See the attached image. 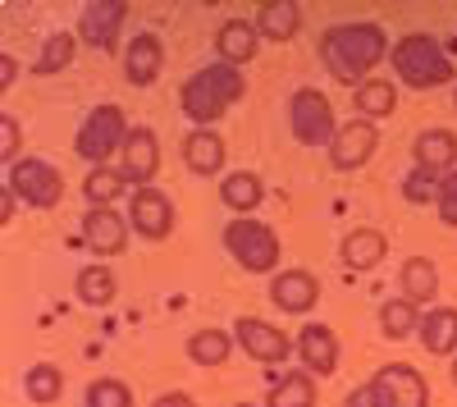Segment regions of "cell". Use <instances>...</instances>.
<instances>
[{"label":"cell","mask_w":457,"mask_h":407,"mask_svg":"<svg viewBox=\"0 0 457 407\" xmlns=\"http://www.w3.org/2000/svg\"><path fill=\"white\" fill-rule=\"evenodd\" d=\"M389 55V37L379 23H334L320 37V64L329 69V79L348 83L353 92L370 83V69Z\"/></svg>","instance_id":"6da1fadb"},{"label":"cell","mask_w":457,"mask_h":407,"mask_svg":"<svg viewBox=\"0 0 457 407\" xmlns=\"http://www.w3.org/2000/svg\"><path fill=\"white\" fill-rule=\"evenodd\" d=\"M243 92H247L243 69H234V64L220 60V64H202L193 79L179 87V105H183V115L193 120L197 129H211L228 105L243 101Z\"/></svg>","instance_id":"7a4b0ae2"},{"label":"cell","mask_w":457,"mask_h":407,"mask_svg":"<svg viewBox=\"0 0 457 407\" xmlns=\"http://www.w3.org/2000/svg\"><path fill=\"white\" fill-rule=\"evenodd\" d=\"M343 407H430V385L416 366L389 361L366 385H357Z\"/></svg>","instance_id":"3957f363"},{"label":"cell","mask_w":457,"mask_h":407,"mask_svg":"<svg viewBox=\"0 0 457 407\" xmlns=\"http://www.w3.org/2000/svg\"><path fill=\"white\" fill-rule=\"evenodd\" d=\"M224 252L247 270V275H279V234L256 215H234L224 225Z\"/></svg>","instance_id":"277c9868"},{"label":"cell","mask_w":457,"mask_h":407,"mask_svg":"<svg viewBox=\"0 0 457 407\" xmlns=\"http://www.w3.org/2000/svg\"><path fill=\"white\" fill-rule=\"evenodd\" d=\"M389 60H394V73L407 87H416V92H430L439 83H453V60L444 55V46L435 42L430 32H407L403 42H394Z\"/></svg>","instance_id":"5b68a950"},{"label":"cell","mask_w":457,"mask_h":407,"mask_svg":"<svg viewBox=\"0 0 457 407\" xmlns=\"http://www.w3.org/2000/svg\"><path fill=\"white\" fill-rule=\"evenodd\" d=\"M129 120H124V110L114 105V101H105V105H96L92 115L83 120V129H79V137H73V152H79L92 170L96 165H105L114 152H124V142H129Z\"/></svg>","instance_id":"8992f818"},{"label":"cell","mask_w":457,"mask_h":407,"mask_svg":"<svg viewBox=\"0 0 457 407\" xmlns=\"http://www.w3.org/2000/svg\"><path fill=\"white\" fill-rule=\"evenodd\" d=\"M288 129L302 146H329L338 137V120H334V101L316 87H297L288 96Z\"/></svg>","instance_id":"52a82bcc"},{"label":"cell","mask_w":457,"mask_h":407,"mask_svg":"<svg viewBox=\"0 0 457 407\" xmlns=\"http://www.w3.org/2000/svg\"><path fill=\"white\" fill-rule=\"evenodd\" d=\"M5 188L19 202H28L32 211H51L64 197V174L51 161H42V156H23L19 165L5 170Z\"/></svg>","instance_id":"ba28073f"},{"label":"cell","mask_w":457,"mask_h":407,"mask_svg":"<svg viewBox=\"0 0 457 407\" xmlns=\"http://www.w3.org/2000/svg\"><path fill=\"white\" fill-rule=\"evenodd\" d=\"M234 339H238V348H243L252 361H261V366H279V361H288V357L297 353V344L284 335L279 325L256 320V316H238V320H234Z\"/></svg>","instance_id":"9c48e42d"},{"label":"cell","mask_w":457,"mask_h":407,"mask_svg":"<svg viewBox=\"0 0 457 407\" xmlns=\"http://www.w3.org/2000/svg\"><path fill=\"white\" fill-rule=\"evenodd\" d=\"M129 225L146 243L170 238L174 234V202L161 188H133V197H129Z\"/></svg>","instance_id":"30bf717a"},{"label":"cell","mask_w":457,"mask_h":407,"mask_svg":"<svg viewBox=\"0 0 457 407\" xmlns=\"http://www.w3.org/2000/svg\"><path fill=\"white\" fill-rule=\"evenodd\" d=\"M124 19H129L124 0H92V5H83V14H79V42L92 46V51H114Z\"/></svg>","instance_id":"8fae6325"},{"label":"cell","mask_w":457,"mask_h":407,"mask_svg":"<svg viewBox=\"0 0 457 407\" xmlns=\"http://www.w3.org/2000/svg\"><path fill=\"white\" fill-rule=\"evenodd\" d=\"M129 215H120L114 206H87L83 215V243L92 256H120L129 247Z\"/></svg>","instance_id":"7c38bea8"},{"label":"cell","mask_w":457,"mask_h":407,"mask_svg":"<svg viewBox=\"0 0 457 407\" xmlns=\"http://www.w3.org/2000/svg\"><path fill=\"white\" fill-rule=\"evenodd\" d=\"M270 303H275L279 311H288V316H307V311H316V303H320V279H316L312 270H302V266L279 270V275L270 279Z\"/></svg>","instance_id":"4fadbf2b"},{"label":"cell","mask_w":457,"mask_h":407,"mask_svg":"<svg viewBox=\"0 0 457 407\" xmlns=\"http://www.w3.org/2000/svg\"><path fill=\"white\" fill-rule=\"evenodd\" d=\"M297 361L312 376H334L338 371V335L320 320H307L297 329Z\"/></svg>","instance_id":"5bb4252c"},{"label":"cell","mask_w":457,"mask_h":407,"mask_svg":"<svg viewBox=\"0 0 457 407\" xmlns=\"http://www.w3.org/2000/svg\"><path fill=\"white\" fill-rule=\"evenodd\" d=\"M120 170H124V179L133 183V188H151V179L161 174V142H156V133H151L146 124L129 133Z\"/></svg>","instance_id":"9a60e30c"},{"label":"cell","mask_w":457,"mask_h":407,"mask_svg":"<svg viewBox=\"0 0 457 407\" xmlns=\"http://www.w3.org/2000/svg\"><path fill=\"white\" fill-rule=\"evenodd\" d=\"M375 146H379L375 124L370 120H353V124H343L338 137L329 142V161H334V170H361L375 156Z\"/></svg>","instance_id":"2e32d148"},{"label":"cell","mask_w":457,"mask_h":407,"mask_svg":"<svg viewBox=\"0 0 457 407\" xmlns=\"http://www.w3.org/2000/svg\"><path fill=\"white\" fill-rule=\"evenodd\" d=\"M411 161H416V170L439 174V179L453 174L457 170V133L453 129H426L411 146Z\"/></svg>","instance_id":"e0dca14e"},{"label":"cell","mask_w":457,"mask_h":407,"mask_svg":"<svg viewBox=\"0 0 457 407\" xmlns=\"http://www.w3.org/2000/svg\"><path fill=\"white\" fill-rule=\"evenodd\" d=\"M161 69H165V46H161V37H156V32H137L133 42H129V55H124L129 83H133V87H151V83L161 79Z\"/></svg>","instance_id":"ac0fdd59"},{"label":"cell","mask_w":457,"mask_h":407,"mask_svg":"<svg viewBox=\"0 0 457 407\" xmlns=\"http://www.w3.org/2000/svg\"><path fill=\"white\" fill-rule=\"evenodd\" d=\"M256 46H261V28L256 23H247V19H228V23H220V32H215V55L224 60V64H247L252 55H256Z\"/></svg>","instance_id":"d6986e66"},{"label":"cell","mask_w":457,"mask_h":407,"mask_svg":"<svg viewBox=\"0 0 457 407\" xmlns=\"http://www.w3.org/2000/svg\"><path fill=\"white\" fill-rule=\"evenodd\" d=\"M398 284H403V298L426 307L439 298V266L430 262V256H407L403 270H398Z\"/></svg>","instance_id":"ffe728a7"},{"label":"cell","mask_w":457,"mask_h":407,"mask_svg":"<svg viewBox=\"0 0 457 407\" xmlns=\"http://www.w3.org/2000/svg\"><path fill=\"white\" fill-rule=\"evenodd\" d=\"M183 165L193 174H220L224 170V137L215 129H193L183 137Z\"/></svg>","instance_id":"44dd1931"},{"label":"cell","mask_w":457,"mask_h":407,"mask_svg":"<svg viewBox=\"0 0 457 407\" xmlns=\"http://www.w3.org/2000/svg\"><path fill=\"white\" fill-rule=\"evenodd\" d=\"M385 252H389V238L379 229H353L338 243V256H343L348 270H375L379 262H385Z\"/></svg>","instance_id":"7402d4cb"},{"label":"cell","mask_w":457,"mask_h":407,"mask_svg":"<svg viewBox=\"0 0 457 407\" xmlns=\"http://www.w3.org/2000/svg\"><path fill=\"white\" fill-rule=\"evenodd\" d=\"M421 344L435 357H457V307H430L421 316Z\"/></svg>","instance_id":"603a6c76"},{"label":"cell","mask_w":457,"mask_h":407,"mask_svg":"<svg viewBox=\"0 0 457 407\" xmlns=\"http://www.w3.org/2000/svg\"><path fill=\"white\" fill-rule=\"evenodd\" d=\"M421 316H426V311L398 293V298H389L385 307H379V335L394 339V344H403V339H411V335H421Z\"/></svg>","instance_id":"cb8c5ba5"},{"label":"cell","mask_w":457,"mask_h":407,"mask_svg":"<svg viewBox=\"0 0 457 407\" xmlns=\"http://www.w3.org/2000/svg\"><path fill=\"white\" fill-rule=\"evenodd\" d=\"M73 293H79V303L83 307H110L114 303V293H120V279H114L110 266H83L79 275H73Z\"/></svg>","instance_id":"d4e9b609"},{"label":"cell","mask_w":457,"mask_h":407,"mask_svg":"<svg viewBox=\"0 0 457 407\" xmlns=\"http://www.w3.org/2000/svg\"><path fill=\"white\" fill-rule=\"evenodd\" d=\"M256 28H261V42H293L297 28H302V10L293 0H270V5L261 10Z\"/></svg>","instance_id":"484cf974"},{"label":"cell","mask_w":457,"mask_h":407,"mask_svg":"<svg viewBox=\"0 0 457 407\" xmlns=\"http://www.w3.org/2000/svg\"><path fill=\"white\" fill-rule=\"evenodd\" d=\"M220 197H224V206H228V211L247 215V211H256V206H261L265 188H261V179H256L252 170H234V174H224V179H220Z\"/></svg>","instance_id":"4316f807"},{"label":"cell","mask_w":457,"mask_h":407,"mask_svg":"<svg viewBox=\"0 0 457 407\" xmlns=\"http://www.w3.org/2000/svg\"><path fill=\"white\" fill-rule=\"evenodd\" d=\"M265 407H316V376L312 371H288L270 385Z\"/></svg>","instance_id":"83f0119b"},{"label":"cell","mask_w":457,"mask_h":407,"mask_svg":"<svg viewBox=\"0 0 457 407\" xmlns=\"http://www.w3.org/2000/svg\"><path fill=\"white\" fill-rule=\"evenodd\" d=\"M353 105H357V120H385L398 105V87L389 79H370L353 92Z\"/></svg>","instance_id":"f1b7e54d"},{"label":"cell","mask_w":457,"mask_h":407,"mask_svg":"<svg viewBox=\"0 0 457 407\" xmlns=\"http://www.w3.org/2000/svg\"><path fill=\"white\" fill-rule=\"evenodd\" d=\"M234 335L228 329H197L193 339H187V357H193L197 366H224L228 353H234Z\"/></svg>","instance_id":"f546056e"},{"label":"cell","mask_w":457,"mask_h":407,"mask_svg":"<svg viewBox=\"0 0 457 407\" xmlns=\"http://www.w3.org/2000/svg\"><path fill=\"white\" fill-rule=\"evenodd\" d=\"M124 188H129L124 170H110V165H96V170L83 179V197H87V206H114V202L124 197Z\"/></svg>","instance_id":"4dcf8cb0"},{"label":"cell","mask_w":457,"mask_h":407,"mask_svg":"<svg viewBox=\"0 0 457 407\" xmlns=\"http://www.w3.org/2000/svg\"><path fill=\"white\" fill-rule=\"evenodd\" d=\"M23 389H28V398L32 403H55L60 394H64V376L55 371L51 361H37V366H28V376H23Z\"/></svg>","instance_id":"1f68e13d"},{"label":"cell","mask_w":457,"mask_h":407,"mask_svg":"<svg viewBox=\"0 0 457 407\" xmlns=\"http://www.w3.org/2000/svg\"><path fill=\"white\" fill-rule=\"evenodd\" d=\"M73 51H79V37L73 32H51L42 51H37V73H60L64 64H73Z\"/></svg>","instance_id":"d6a6232c"},{"label":"cell","mask_w":457,"mask_h":407,"mask_svg":"<svg viewBox=\"0 0 457 407\" xmlns=\"http://www.w3.org/2000/svg\"><path fill=\"white\" fill-rule=\"evenodd\" d=\"M87 407H133V389L114 376H101L87 385Z\"/></svg>","instance_id":"836d02e7"},{"label":"cell","mask_w":457,"mask_h":407,"mask_svg":"<svg viewBox=\"0 0 457 407\" xmlns=\"http://www.w3.org/2000/svg\"><path fill=\"white\" fill-rule=\"evenodd\" d=\"M439 183H444L439 174L411 170V174H407V183H403V197H407V202H416V206H426V202L435 206V202H439Z\"/></svg>","instance_id":"e575fe53"},{"label":"cell","mask_w":457,"mask_h":407,"mask_svg":"<svg viewBox=\"0 0 457 407\" xmlns=\"http://www.w3.org/2000/svg\"><path fill=\"white\" fill-rule=\"evenodd\" d=\"M19 146H23V129H19V120L5 110V115H0V165H5V170L23 161Z\"/></svg>","instance_id":"d590c367"},{"label":"cell","mask_w":457,"mask_h":407,"mask_svg":"<svg viewBox=\"0 0 457 407\" xmlns=\"http://www.w3.org/2000/svg\"><path fill=\"white\" fill-rule=\"evenodd\" d=\"M435 211H439V220H444V225H453V229H457V170H453V174H444Z\"/></svg>","instance_id":"8d00e7d4"},{"label":"cell","mask_w":457,"mask_h":407,"mask_svg":"<svg viewBox=\"0 0 457 407\" xmlns=\"http://www.w3.org/2000/svg\"><path fill=\"white\" fill-rule=\"evenodd\" d=\"M14 79H19V60L14 55H0V96L14 87Z\"/></svg>","instance_id":"74e56055"},{"label":"cell","mask_w":457,"mask_h":407,"mask_svg":"<svg viewBox=\"0 0 457 407\" xmlns=\"http://www.w3.org/2000/svg\"><path fill=\"white\" fill-rule=\"evenodd\" d=\"M151 407H197V398H193V394H179V389H170V394H161Z\"/></svg>","instance_id":"f35d334b"},{"label":"cell","mask_w":457,"mask_h":407,"mask_svg":"<svg viewBox=\"0 0 457 407\" xmlns=\"http://www.w3.org/2000/svg\"><path fill=\"white\" fill-rule=\"evenodd\" d=\"M14 202H19V197H14L10 188H0V225H10V220H14Z\"/></svg>","instance_id":"ab89813d"},{"label":"cell","mask_w":457,"mask_h":407,"mask_svg":"<svg viewBox=\"0 0 457 407\" xmlns=\"http://www.w3.org/2000/svg\"><path fill=\"white\" fill-rule=\"evenodd\" d=\"M453 385H457V357H453Z\"/></svg>","instance_id":"60d3db41"},{"label":"cell","mask_w":457,"mask_h":407,"mask_svg":"<svg viewBox=\"0 0 457 407\" xmlns=\"http://www.w3.org/2000/svg\"><path fill=\"white\" fill-rule=\"evenodd\" d=\"M234 407H256V403H234Z\"/></svg>","instance_id":"b9f144b4"},{"label":"cell","mask_w":457,"mask_h":407,"mask_svg":"<svg viewBox=\"0 0 457 407\" xmlns=\"http://www.w3.org/2000/svg\"><path fill=\"white\" fill-rule=\"evenodd\" d=\"M453 105H457V92H453Z\"/></svg>","instance_id":"7bdbcfd3"}]
</instances>
